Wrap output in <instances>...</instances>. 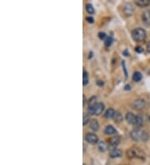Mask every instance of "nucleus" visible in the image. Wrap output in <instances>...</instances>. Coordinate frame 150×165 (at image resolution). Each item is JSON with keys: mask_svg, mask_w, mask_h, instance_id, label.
Returning <instances> with one entry per match:
<instances>
[{"mask_svg": "<svg viewBox=\"0 0 150 165\" xmlns=\"http://www.w3.org/2000/svg\"><path fill=\"white\" fill-rule=\"evenodd\" d=\"M147 49H148V51L150 53V42L148 43V45H147Z\"/></svg>", "mask_w": 150, "mask_h": 165, "instance_id": "nucleus-32", "label": "nucleus"}, {"mask_svg": "<svg viewBox=\"0 0 150 165\" xmlns=\"http://www.w3.org/2000/svg\"><path fill=\"white\" fill-rule=\"evenodd\" d=\"M97 84H98L99 86H103V85H104V82L101 81V80H99V81L97 82Z\"/></svg>", "mask_w": 150, "mask_h": 165, "instance_id": "nucleus-29", "label": "nucleus"}, {"mask_svg": "<svg viewBox=\"0 0 150 165\" xmlns=\"http://www.w3.org/2000/svg\"><path fill=\"white\" fill-rule=\"evenodd\" d=\"M146 102L143 99H137L135 100L133 103V108L139 110V109H143V108L145 107Z\"/></svg>", "mask_w": 150, "mask_h": 165, "instance_id": "nucleus-7", "label": "nucleus"}, {"mask_svg": "<svg viewBox=\"0 0 150 165\" xmlns=\"http://www.w3.org/2000/svg\"><path fill=\"white\" fill-rule=\"evenodd\" d=\"M149 0H136V1H135V4L138 5V7H141V8L147 7V6L149 5Z\"/></svg>", "mask_w": 150, "mask_h": 165, "instance_id": "nucleus-12", "label": "nucleus"}, {"mask_svg": "<svg viewBox=\"0 0 150 165\" xmlns=\"http://www.w3.org/2000/svg\"><path fill=\"white\" fill-rule=\"evenodd\" d=\"M133 79L135 82H139L142 79V74L139 72H135L133 75Z\"/></svg>", "mask_w": 150, "mask_h": 165, "instance_id": "nucleus-19", "label": "nucleus"}, {"mask_svg": "<svg viewBox=\"0 0 150 165\" xmlns=\"http://www.w3.org/2000/svg\"><path fill=\"white\" fill-rule=\"evenodd\" d=\"M124 12L127 16H131L133 13V7L131 4H126L124 6Z\"/></svg>", "mask_w": 150, "mask_h": 165, "instance_id": "nucleus-8", "label": "nucleus"}, {"mask_svg": "<svg viewBox=\"0 0 150 165\" xmlns=\"http://www.w3.org/2000/svg\"><path fill=\"white\" fill-rule=\"evenodd\" d=\"M88 83V74L86 71H83V84L85 86Z\"/></svg>", "mask_w": 150, "mask_h": 165, "instance_id": "nucleus-22", "label": "nucleus"}, {"mask_svg": "<svg viewBox=\"0 0 150 165\" xmlns=\"http://www.w3.org/2000/svg\"><path fill=\"white\" fill-rule=\"evenodd\" d=\"M135 51H136L137 53H142V52L143 51V48H141V47H136V48H135Z\"/></svg>", "mask_w": 150, "mask_h": 165, "instance_id": "nucleus-27", "label": "nucleus"}, {"mask_svg": "<svg viewBox=\"0 0 150 165\" xmlns=\"http://www.w3.org/2000/svg\"><path fill=\"white\" fill-rule=\"evenodd\" d=\"M116 133V129L113 128L112 125H108V126L105 128V129H104V133H105V134L110 135V134H114V133Z\"/></svg>", "mask_w": 150, "mask_h": 165, "instance_id": "nucleus-13", "label": "nucleus"}, {"mask_svg": "<svg viewBox=\"0 0 150 165\" xmlns=\"http://www.w3.org/2000/svg\"><path fill=\"white\" fill-rule=\"evenodd\" d=\"M113 119L116 121L117 123H119V122H122L123 121V116L119 112L115 111V113H114V116H113Z\"/></svg>", "mask_w": 150, "mask_h": 165, "instance_id": "nucleus-17", "label": "nucleus"}, {"mask_svg": "<svg viewBox=\"0 0 150 165\" xmlns=\"http://www.w3.org/2000/svg\"><path fill=\"white\" fill-rule=\"evenodd\" d=\"M86 10H87V12L89 13V14H93L94 13V8L93 7V5L90 4H86Z\"/></svg>", "mask_w": 150, "mask_h": 165, "instance_id": "nucleus-21", "label": "nucleus"}, {"mask_svg": "<svg viewBox=\"0 0 150 165\" xmlns=\"http://www.w3.org/2000/svg\"><path fill=\"white\" fill-rule=\"evenodd\" d=\"M130 85H126V86L124 87V89L125 90H130Z\"/></svg>", "mask_w": 150, "mask_h": 165, "instance_id": "nucleus-30", "label": "nucleus"}, {"mask_svg": "<svg viewBox=\"0 0 150 165\" xmlns=\"http://www.w3.org/2000/svg\"><path fill=\"white\" fill-rule=\"evenodd\" d=\"M104 109V103H98L93 107H89L88 108V112L90 115H100Z\"/></svg>", "mask_w": 150, "mask_h": 165, "instance_id": "nucleus-3", "label": "nucleus"}, {"mask_svg": "<svg viewBox=\"0 0 150 165\" xmlns=\"http://www.w3.org/2000/svg\"><path fill=\"white\" fill-rule=\"evenodd\" d=\"M143 119L141 116H137V119H136V123H135V126L137 128H140L143 126Z\"/></svg>", "mask_w": 150, "mask_h": 165, "instance_id": "nucleus-18", "label": "nucleus"}, {"mask_svg": "<svg viewBox=\"0 0 150 165\" xmlns=\"http://www.w3.org/2000/svg\"><path fill=\"white\" fill-rule=\"evenodd\" d=\"M87 21L88 22V23H90V24H93V21H94V19H93V18H92V17H87Z\"/></svg>", "mask_w": 150, "mask_h": 165, "instance_id": "nucleus-28", "label": "nucleus"}, {"mask_svg": "<svg viewBox=\"0 0 150 165\" xmlns=\"http://www.w3.org/2000/svg\"><path fill=\"white\" fill-rule=\"evenodd\" d=\"M99 128V124L98 120L93 119L90 121V128H91L93 131H98Z\"/></svg>", "mask_w": 150, "mask_h": 165, "instance_id": "nucleus-14", "label": "nucleus"}, {"mask_svg": "<svg viewBox=\"0 0 150 165\" xmlns=\"http://www.w3.org/2000/svg\"><path fill=\"white\" fill-rule=\"evenodd\" d=\"M136 119H137V116L134 115L133 113H130V112H129V113H128L126 114V120L128 121L129 124L135 125Z\"/></svg>", "mask_w": 150, "mask_h": 165, "instance_id": "nucleus-9", "label": "nucleus"}, {"mask_svg": "<svg viewBox=\"0 0 150 165\" xmlns=\"http://www.w3.org/2000/svg\"><path fill=\"white\" fill-rule=\"evenodd\" d=\"M112 41H113V38H112L111 36H108V37L106 38L105 42H104V44H105L106 47H109V46L112 44Z\"/></svg>", "mask_w": 150, "mask_h": 165, "instance_id": "nucleus-23", "label": "nucleus"}, {"mask_svg": "<svg viewBox=\"0 0 150 165\" xmlns=\"http://www.w3.org/2000/svg\"><path fill=\"white\" fill-rule=\"evenodd\" d=\"M124 56H129V53H128L127 50H125L124 52Z\"/></svg>", "mask_w": 150, "mask_h": 165, "instance_id": "nucleus-31", "label": "nucleus"}, {"mask_svg": "<svg viewBox=\"0 0 150 165\" xmlns=\"http://www.w3.org/2000/svg\"><path fill=\"white\" fill-rule=\"evenodd\" d=\"M114 113H115V111H114L112 108H108V110L105 112V113H104V117H105V118H107V119H111V118H113Z\"/></svg>", "mask_w": 150, "mask_h": 165, "instance_id": "nucleus-16", "label": "nucleus"}, {"mask_svg": "<svg viewBox=\"0 0 150 165\" xmlns=\"http://www.w3.org/2000/svg\"><path fill=\"white\" fill-rule=\"evenodd\" d=\"M149 121H150V117H149Z\"/></svg>", "mask_w": 150, "mask_h": 165, "instance_id": "nucleus-35", "label": "nucleus"}, {"mask_svg": "<svg viewBox=\"0 0 150 165\" xmlns=\"http://www.w3.org/2000/svg\"><path fill=\"white\" fill-rule=\"evenodd\" d=\"M122 154H123V152L121 151L120 149H112V150L110 151V157L113 158H114L121 157Z\"/></svg>", "mask_w": 150, "mask_h": 165, "instance_id": "nucleus-11", "label": "nucleus"}, {"mask_svg": "<svg viewBox=\"0 0 150 165\" xmlns=\"http://www.w3.org/2000/svg\"><path fill=\"white\" fill-rule=\"evenodd\" d=\"M132 38L134 41L143 42L146 38V32L144 29L141 28H137L132 31Z\"/></svg>", "mask_w": 150, "mask_h": 165, "instance_id": "nucleus-2", "label": "nucleus"}, {"mask_svg": "<svg viewBox=\"0 0 150 165\" xmlns=\"http://www.w3.org/2000/svg\"><path fill=\"white\" fill-rule=\"evenodd\" d=\"M142 19H143V22L147 25L150 24V12L149 11H146L143 13L142 15Z\"/></svg>", "mask_w": 150, "mask_h": 165, "instance_id": "nucleus-10", "label": "nucleus"}, {"mask_svg": "<svg viewBox=\"0 0 150 165\" xmlns=\"http://www.w3.org/2000/svg\"><path fill=\"white\" fill-rule=\"evenodd\" d=\"M119 142H120V138L118 136H115L110 138L108 141V149L110 150L117 149V146L118 145Z\"/></svg>", "mask_w": 150, "mask_h": 165, "instance_id": "nucleus-5", "label": "nucleus"}, {"mask_svg": "<svg viewBox=\"0 0 150 165\" xmlns=\"http://www.w3.org/2000/svg\"><path fill=\"white\" fill-rule=\"evenodd\" d=\"M99 38L101 40H106V38H107V35H106V33H104V32H100L99 33Z\"/></svg>", "mask_w": 150, "mask_h": 165, "instance_id": "nucleus-24", "label": "nucleus"}, {"mask_svg": "<svg viewBox=\"0 0 150 165\" xmlns=\"http://www.w3.org/2000/svg\"><path fill=\"white\" fill-rule=\"evenodd\" d=\"M128 156L129 158H143L144 159V153L140 150L139 149H138L137 147H133L132 149H130L128 150Z\"/></svg>", "mask_w": 150, "mask_h": 165, "instance_id": "nucleus-4", "label": "nucleus"}, {"mask_svg": "<svg viewBox=\"0 0 150 165\" xmlns=\"http://www.w3.org/2000/svg\"><path fill=\"white\" fill-rule=\"evenodd\" d=\"M149 75H150V70H149Z\"/></svg>", "mask_w": 150, "mask_h": 165, "instance_id": "nucleus-34", "label": "nucleus"}, {"mask_svg": "<svg viewBox=\"0 0 150 165\" xmlns=\"http://www.w3.org/2000/svg\"><path fill=\"white\" fill-rule=\"evenodd\" d=\"M131 138H133V140L136 141H143V142H146L149 139V134L143 131V130H140V129H134L131 132Z\"/></svg>", "mask_w": 150, "mask_h": 165, "instance_id": "nucleus-1", "label": "nucleus"}, {"mask_svg": "<svg viewBox=\"0 0 150 165\" xmlns=\"http://www.w3.org/2000/svg\"><path fill=\"white\" fill-rule=\"evenodd\" d=\"M96 100H97V97H92V98H90L89 99V100H88V108L89 107H93L94 105H96L97 104V102H96Z\"/></svg>", "mask_w": 150, "mask_h": 165, "instance_id": "nucleus-20", "label": "nucleus"}, {"mask_svg": "<svg viewBox=\"0 0 150 165\" xmlns=\"http://www.w3.org/2000/svg\"><path fill=\"white\" fill-rule=\"evenodd\" d=\"M122 65H123V69H124V72L125 79H127V78H128V72H127V69H126V66H125L124 61H123V62H122Z\"/></svg>", "mask_w": 150, "mask_h": 165, "instance_id": "nucleus-25", "label": "nucleus"}, {"mask_svg": "<svg viewBox=\"0 0 150 165\" xmlns=\"http://www.w3.org/2000/svg\"><path fill=\"white\" fill-rule=\"evenodd\" d=\"M85 140L87 141L88 143H89V144H94L99 143V138L94 133H88L86 134V136H85Z\"/></svg>", "mask_w": 150, "mask_h": 165, "instance_id": "nucleus-6", "label": "nucleus"}, {"mask_svg": "<svg viewBox=\"0 0 150 165\" xmlns=\"http://www.w3.org/2000/svg\"><path fill=\"white\" fill-rule=\"evenodd\" d=\"M98 144H99V149L101 152H105L108 149V146L106 144V143L104 142V141H99Z\"/></svg>", "mask_w": 150, "mask_h": 165, "instance_id": "nucleus-15", "label": "nucleus"}, {"mask_svg": "<svg viewBox=\"0 0 150 165\" xmlns=\"http://www.w3.org/2000/svg\"><path fill=\"white\" fill-rule=\"evenodd\" d=\"M83 165H86V164H83Z\"/></svg>", "mask_w": 150, "mask_h": 165, "instance_id": "nucleus-36", "label": "nucleus"}, {"mask_svg": "<svg viewBox=\"0 0 150 165\" xmlns=\"http://www.w3.org/2000/svg\"><path fill=\"white\" fill-rule=\"evenodd\" d=\"M88 121H89V118H88V116H87L86 114H84V115H83V125H86V124L88 123Z\"/></svg>", "mask_w": 150, "mask_h": 165, "instance_id": "nucleus-26", "label": "nucleus"}, {"mask_svg": "<svg viewBox=\"0 0 150 165\" xmlns=\"http://www.w3.org/2000/svg\"><path fill=\"white\" fill-rule=\"evenodd\" d=\"M92 56H93V52H91V53H90V55H89V57H88V58H90L92 57Z\"/></svg>", "mask_w": 150, "mask_h": 165, "instance_id": "nucleus-33", "label": "nucleus"}]
</instances>
